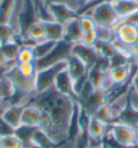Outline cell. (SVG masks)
Wrapping results in <instances>:
<instances>
[{
    "instance_id": "1",
    "label": "cell",
    "mask_w": 138,
    "mask_h": 148,
    "mask_svg": "<svg viewBox=\"0 0 138 148\" xmlns=\"http://www.w3.org/2000/svg\"><path fill=\"white\" fill-rule=\"evenodd\" d=\"M36 103L43 114L41 130H43L55 144L69 138V131L72 127V119L76 109V99L66 97L55 91L52 86L45 92H36L30 99Z\"/></svg>"
},
{
    "instance_id": "2",
    "label": "cell",
    "mask_w": 138,
    "mask_h": 148,
    "mask_svg": "<svg viewBox=\"0 0 138 148\" xmlns=\"http://www.w3.org/2000/svg\"><path fill=\"white\" fill-rule=\"evenodd\" d=\"M118 147L135 148L138 147V128L122 121H114L108 127L106 134Z\"/></svg>"
},
{
    "instance_id": "3",
    "label": "cell",
    "mask_w": 138,
    "mask_h": 148,
    "mask_svg": "<svg viewBox=\"0 0 138 148\" xmlns=\"http://www.w3.org/2000/svg\"><path fill=\"white\" fill-rule=\"evenodd\" d=\"M82 13L91 16L96 27H115V25L119 22L109 0H101L91 7L85 9Z\"/></svg>"
},
{
    "instance_id": "4",
    "label": "cell",
    "mask_w": 138,
    "mask_h": 148,
    "mask_svg": "<svg viewBox=\"0 0 138 148\" xmlns=\"http://www.w3.org/2000/svg\"><path fill=\"white\" fill-rule=\"evenodd\" d=\"M65 68H66V60H62V62H58L55 65H50V66H46L43 69L36 71V75H35L36 92H45L47 89H50L53 86L56 75L60 71H63Z\"/></svg>"
},
{
    "instance_id": "5",
    "label": "cell",
    "mask_w": 138,
    "mask_h": 148,
    "mask_svg": "<svg viewBox=\"0 0 138 148\" xmlns=\"http://www.w3.org/2000/svg\"><path fill=\"white\" fill-rule=\"evenodd\" d=\"M115 32V39L114 43L122 48H128L131 49L138 40V27L124 23V22H118L114 27Z\"/></svg>"
},
{
    "instance_id": "6",
    "label": "cell",
    "mask_w": 138,
    "mask_h": 148,
    "mask_svg": "<svg viewBox=\"0 0 138 148\" xmlns=\"http://www.w3.org/2000/svg\"><path fill=\"white\" fill-rule=\"evenodd\" d=\"M135 71H137V65L134 62H127L124 65L111 66L109 71L106 72V75L111 79V82L114 84V86H124L127 84V81L131 82Z\"/></svg>"
},
{
    "instance_id": "7",
    "label": "cell",
    "mask_w": 138,
    "mask_h": 148,
    "mask_svg": "<svg viewBox=\"0 0 138 148\" xmlns=\"http://www.w3.org/2000/svg\"><path fill=\"white\" fill-rule=\"evenodd\" d=\"M108 102H109V92H105L101 89H93L85 99L79 101L82 109L89 115H93L102 105H105Z\"/></svg>"
},
{
    "instance_id": "8",
    "label": "cell",
    "mask_w": 138,
    "mask_h": 148,
    "mask_svg": "<svg viewBox=\"0 0 138 148\" xmlns=\"http://www.w3.org/2000/svg\"><path fill=\"white\" fill-rule=\"evenodd\" d=\"M47 12L52 20L59 22L62 25L69 23L71 20L76 19L79 14H76L75 12H72L63 1H52L47 4Z\"/></svg>"
},
{
    "instance_id": "9",
    "label": "cell",
    "mask_w": 138,
    "mask_h": 148,
    "mask_svg": "<svg viewBox=\"0 0 138 148\" xmlns=\"http://www.w3.org/2000/svg\"><path fill=\"white\" fill-rule=\"evenodd\" d=\"M22 111H23V105L9 103L0 112V118L10 130L16 131L22 127Z\"/></svg>"
},
{
    "instance_id": "10",
    "label": "cell",
    "mask_w": 138,
    "mask_h": 148,
    "mask_svg": "<svg viewBox=\"0 0 138 148\" xmlns=\"http://www.w3.org/2000/svg\"><path fill=\"white\" fill-rule=\"evenodd\" d=\"M43 119L42 109L36 103H26L23 105L22 111V125L23 127H30V128H41Z\"/></svg>"
},
{
    "instance_id": "11",
    "label": "cell",
    "mask_w": 138,
    "mask_h": 148,
    "mask_svg": "<svg viewBox=\"0 0 138 148\" xmlns=\"http://www.w3.org/2000/svg\"><path fill=\"white\" fill-rule=\"evenodd\" d=\"M66 71H68V73L71 75V78H72V81H73V85H75L78 81H81V79H84V78L88 76L89 68H88L87 63L82 62L76 55L71 53V55L66 58Z\"/></svg>"
},
{
    "instance_id": "12",
    "label": "cell",
    "mask_w": 138,
    "mask_h": 148,
    "mask_svg": "<svg viewBox=\"0 0 138 148\" xmlns=\"http://www.w3.org/2000/svg\"><path fill=\"white\" fill-rule=\"evenodd\" d=\"M46 39L45 33V25L43 20H35L33 23H30L23 35V45H35L38 42H42Z\"/></svg>"
},
{
    "instance_id": "13",
    "label": "cell",
    "mask_w": 138,
    "mask_h": 148,
    "mask_svg": "<svg viewBox=\"0 0 138 148\" xmlns=\"http://www.w3.org/2000/svg\"><path fill=\"white\" fill-rule=\"evenodd\" d=\"M53 88H55V91H58L62 95L72 97V98L76 99V97H75V88H73V81H72L71 75L68 73L66 68L56 75L55 82H53Z\"/></svg>"
},
{
    "instance_id": "14",
    "label": "cell",
    "mask_w": 138,
    "mask_h": 148,
    "mask_svg": "<svg viewBox=\"0 0 138 148\" xmlns=\"http://www.w3.org/2000/svg\"><path fill=\"white\" fill-rule=\"evenodd\" d=\"M108 124L102 122L101 119H98L96 116L92 115L89 118L88 127H87V134L89 137L91 141H96V143H104V138L108 134Z\"/></svg>"
},
{
    "instance_id": "15",
    "label": "cell",
    "mask_w": 138,
    "mask_h": 148,
    "mask_svg": "<svg viewBox=\"0 0 138 148\" xmlns=\"http://www.w3.org/2000/svg\"><path fill=\"white\" fill-rule=\"evenodd\" d=\"M71 53L76 55L82 62H85L89 69L96 65V62H98V59H99V56L96 55V52H95L93 48H91V46H84V45H81V43L72 45Z\"/></svg>"
},
{
    "instance_id": "16",
    "label": "cell",
    "mask_w": 138,
    "mask_h": 148,
    "mask_svg": "<svg viewBox=\"0 0 138 148\" xmlns=\"http://www.w3.org/2000/svg\"><path fill=\"white\" fill-rule=\"evenodd\" d=\"M43 25H45V33L47 40H52L56 43L65 40V25L55 20H45Z\"/></svg>"
},
{
    "instance_id": "17",
    "label": "cell",
    "mask_w": 138,
    "mask_h": 148,
    "mask_svg": "<svg viewBox=\"0 0 138 148\" xmlns=\"http://www.w3.org/2000/svg\"><path fill=\"white\" fill-rule=\"evenodd\" d=\"M109 1L119 20L138 10V4L134 0H109Z\"/></svg>"
},
{
    "instance_id": "18",
    "label": "cell",
    "mask_w": 138,
    "mask_h": 148,
    "mask_svg": "<svg viewBox=\"0 0 138 148\" xmlns=\"http://www.w3.org/2000/svg\"><path fill=\"white\" fill-rule=\"evenodd\" d=\"M56 46H58L56 42H52V40H47V39L32 45V49H33V53H35V62L45 59L47 55H50L55 50Z\"/></svg>"
},
{
    "instance_id": "19",
    "label": "cell",
    "mask_w": 138,
    "mask_h": 148,
    "mask_svg": "<svg viewBox=\"0 0 138 148\" xmlns=\"http://www.w3.org/2000/svg\"><path fill=\"white\" fill-rule=\"evenodd\" d=\"M81 35H82V30H81V27H79L78 17L65 25V42H68V43H71V45L79 43Z\"/></svg>"
},
{
    "instance_id": "20",
    "label": "cell",
    "mask_w": 138,
    "mask_h": 148,
    "mask_svg": "<svg viewBox=\"0 0 138 148\" xmlns=\"http://www.w3.org/2000/svg\"><path fill=\"white\" fill-rule=\"evenodd\" d=\"M16 39H17V38H16ZM16 39L3 43L1 48H0V52L3 53L4 59H6L9 63H14V62L17 60V55H19V50H20V46H22L20 43L16 42Z\"/></svg>"
},
{
    "instance_id": "21",
    "label": "cell",
    "mask_w": 138,
    "mask_h": 148,
    "mask_svg": "<svg viewBox=\"0 0 138 148\" xmlns=\"http://www.w3.org/2000/svg\"><path fill=\"white\" fill-rule=\"evenodd\" d=\"M0 148H25L22 140L14 134H6V135H0Z\"/></svg>"
},
{
    "instance_id": "22",
    "label": "cell",
    "mask_w": 138,
    "mask_h": 148,
    "mask_svg": "<svg viewBox=\"0 0 138 148\" xmlns=\"http://www.w3.org/2000/svg\"><path fill=\"white\" fill-rule=\"evenodd\" d=\"M14 0H1L0 3V25H9L12 12H13Z\"/></svg>"
},
{
    "instance_id": "23",
    "label": "cell",
    "mask_w": 138,
    "mask_h": 148,
    "mask_svg": "<svg viewBox=\"0 0 138 148\" xmlns=\"http://www.w3.org/2000/svg\"><path fill=\"white\" fill-rule=\"evenodd\" d=\"M13 94H14V91H13L12 84L7 81V78L4 75H0V99L10 102Z\"/></svg>"
},
{
    "instance_id": "24",
    "label": "cell",
    "mask_w": 138,
    "mask_h": 148,
    "mask_svg": "<svg viewBox=\"0 0 138 148\" xmlns=\"http://www.w3.org/2000/svg\"><path fill=\"white\" fill-rule=\"evenodd\" d=\"M17 63H26V62H35V53L32 49V45H22L19 55H17Z\"/></svg>"
},
{
    "instance_id": "25",
    "label": "cell",
    "mask_w": 138,
    "mask_h": 148,
    "mask_svg": "<svg viewBox=\"0 0 138 148\" xmlns=\"http://www.w3.org/2000/svg\"><path fill=\"white\" fill-rule=\"evenodd\" d=\"M78 22H79V27H81L82 32H93V30H96L95 22L92 20L91 16H88L85 13H81L78 16Z\"/></svg>"
},
{
    "instance_id": "26",
    "label": "cell",
    "mask_w": 138,
    "mask_h": 148,
    "mask_svg": "<svg viewBox=\"0 0 138 148\" xmlns=\"http://www.w3.org/2000/svg\"><path fill=\"white\" fill-rule=\"evenodd\" d=\"M16 69H17L23 76H27V78H33V76L36 75L35 62H26V63H17V62H16Z\"/></svg>"
},
{
    "instance_id": "27",
    "label": "cell",
    "mask_w": 138,
    "mask_h": 148,
    "mask_svg": "<svg viewBox=\"0 0 138 148\" xmlns=\"http://www.w3.org/2000/svg\"><path fill=\"white\" fill-rule=\"evenodd\" d=\"M96 38H98V40L114 42V39H115L114 27H96Z\"/></svg>"
},
{
    "instance_id": "28",
    "label": "cell",
    "mask_w": 138,
    "mask_h": 148,
    "mask_svg": "<svg viewBox=\"0 0 138 148\" xmlns=\"http://www.w3.org/2000/svg\"><path fill=\"white\" fill-rule=\"evenodd\" d=\"M96 40H98L96 30H93V32H82L81 39H79V43L84 45V46H91V48H93V45L96 43Z\"/></svg>"
},
{
    "instance_id": "29",
    "label": "cell",
    "mask_w": 138,
    "mask_h": 148,
    "mask_svg": "<svg viewBox=\"0 0 138 148\" xmlns=\"http://www.w3.org/2000/svg\"><path fill=\"white\" fill-rule=\"evenodd\" d=\"M128 108L134 112H138V92L131 86H128Z\"/></svg>"
},
{
    "instance_id": "30",
    "label": "cell",
    "mask_w": 138,
    "mask_h": 148,
    "mask_svg": "<svg viewBox=\"0 0 138 148\" xmlns=\"http://www.w3.org/2000/svg\"><path fill=\"white\" fill-rule=\"evenodd\" d=\"M119 22H124V23H128V25H133V26H137L138 27V10L134 12V13H131V14H128L127 17L121 19Z\"/></svg>"
},
{
    "instance_id": "31",
    "label": "cell",
    "mask_w": 138,
    "mask_h": 148,
    "mask_svg": "<svg viewBox=\"0 0 138 148\" xmlns=\"http://www.w3.org/2000/svg\"><path fill=\"white\" fill-rule=\"evenodd\" d=\"M130 84H131V86L138 92V68H137V71H135V73L133 75V79H131Z\"/></svg>"
},
{
    "instance_id": "32",
    "label": "cell",
    "mask_w": 138,
    "mask_h": 148,
    "mask_svg": "<svg viewBox=\"0 0 138 148\" xmlns=\"http://www.w3.org/2000/svg\"><path fill=\"white\" fill-rule=\"evenodd\" d=\"M7 66H9V62H7V60L4 59V56H3V53L0 52V72L3 73V71H4V69H6Z\"/></svg>"
},
{
    "instance_id": "33",
    "label": "cell",
    "mask_w": 138,
    "mask_h": 148,
    "mask_svg": "<svg viewBox=\"0 0 138 148\" xmlns=\"http://www.w3.org/2000/svg\"><path fill=\"white\" fill-rule=\"evenodd\" d=\"M131 53H133V59H134L135 56H138V40H137V43L131 48Z\"/></svg>"
},
{
    "instance_id": "34",
    "label": "cell",
    "mask_w": 138,
    "mask_h": 148,
    "mask_svg": "<svg viewBox=\"0 0 138 148\" xmlns=\"http://www.w3.org/2000/svg\"><path fill=\"white\" fill-rule=\"evenodd\" d=\"M9 103H10V102H7V101H3V99H0V112H1V111H3V109H4V108H6L7 105H9Z\"/></svg>"
},
{
    "instance_id": "35",
    "label": "cell",
    "mask_w": 138,
    "mask_h": 148,
    "mask_svg": "<svg viewBox=\"0 0 138 148\" xmlns=\"http://www.w3.org/2000/svg\"><path fill=\"white\" fill-rule=\"evenodd\" d=\"M84 1H85V4L88 6V4H91V3H95L96 0H84Z\"/></svg>"
},
{
    "instance_id": "36",
    "label": "cell",
    "mask_w": 138,
    "mask_h": 148,
    "mask_svg": "<svg viewBox=\"0 0 138 148\" xmlns=\"http://www.w3.org/2000/svg\"><path fill=\"white\" fill-rule=\"evenodd\" d=\"M133 62H134V63H135V65H137V68H138V56H135V58H134V59H133Z\"/></svg>"
},
{
    "instance_id": "37",
    "label": "cell",
    "mask_w": 138,
    "mask_h": 148,
    "mask_svg": "<svg viewBox=\"0 0 138 148\" xmlns=\"http://www.w3.org/2000/svg\"><path fill=\"white\" fill-rule=\"evenodd\" d=\"M1 45H3V42H1V39H0V48H1Z\"/></svg>"
},
{
    "instance_id": "38",
    "label": "cell",
    "mask_w": 138,
    "mask_h": 148,
    "mask_svg": "<svg viewBox=\"0 0 138 148\" xmlns=\"http://www.w3.org/2000/svg\"><path fill=\"white\" fill-rule=\"evenodd\" d=\"M134 1H135V3H137V4H138V0H134Z\"/></svg>"
},
{
    "instance_id": "39",
    "label": "cell",
    "mask_w": 138,
    "mask_h": 148,
    "mask_svg": "<svg viewBox=\"0 0 138 148\" xmlns=\"http://www.w3.org/2000/svg\"><path fill=\"white\" fill-rule=\"evenodd\" d=\"M0 3H1V0H0Z\"/></svg>"
},
{
    "instance_id": "40",
    "label": "cell",
    "mask_w": 138,
    "mask_h": 148,
    "mask_svg": "<svg viewBox=\"0 0 138 148\" xmlns=\"http://www.w3.org/2000/svg\"><path fill=\"white\" fill-rule=\"evenodd\" d=\"M137 128H138V125H137Z\"/></svg>"
}]
</instances>
